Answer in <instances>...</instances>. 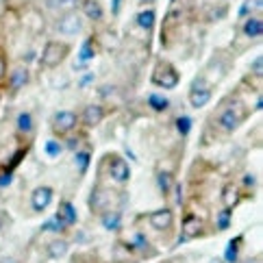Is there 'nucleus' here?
Segmentation results:
<instances>
[{
    "instance_id": "1",
    "label": "nucleus",
    "mask_w": 263,
    "mask_h": 263,
    "mask_svg": "<svg viewBox=\"0 0 263 263\" xmlns=\"http://www.w3.org/2000/svg\"><path fill=\"white\" fill-rule=\"evenodd\" d=\"M246 111L241 109L239 102H235V105H224L220 111H215L213 114V120H215V126H218V130H222V133H235L239 126H241V122L246 120Z\"/></svg>"
},
{
    "instance_id": "5",
    "label": "nucleus",
    "mask_w": 263,
    "mask_h": 263,
    "mask_svg": "<svg viewBox=\"0 0 263 263\" xmlns=\"http://www.w3.org/2000/svg\"><path fill=\"white\" fill-rule=\"evenodd\" d=\"M202 235H206V231H204V218L187 209L185 215H183V222H181V239H178V241H181V243L194 241V239L202 237Z\"/></svg>"
},
{
    "instance_id": "11",
    "label": "nucleus",
    "mask_w": 263,
    "mask_h": 263,
    "mask_svg": "<svg viewBox=\"0 0 263 263\" xmlns=\"http://www.w3.org/2000/svg\"><path fill=\"white\" fill-rule=\"evenodd\" d=\"M54 198V190L50 185H40V187H35L33 194H31V206H33V211L35 213H44L46 209L50 206Z\"/></svg>"
},
{
    "instance_id": "10",
    "label": "nucleus",
    "mask_w": 263,
    "mask_h": 263,
    "mask_svg": "<svg viewBox=\"0 0 263 263\" xmlns=\"http://www.w3.org/2000/svg\"><path fill=\"white\" fill-rule=\"evenodd\" d=\"M111 204H114V200H111V192L105 190L102 185H93V192L89 196V209H91V213H96V215L105 213L109 209H114Z\"/></svg>"
},
{
    "instance_id": "15",
    "label": "nucleus",
    "mask_w": 263,
    "mask_h": 263,
    "mask_svg": "<svg viewBox=\"0 0 263 263\" xmlns=\"http://www.w3.org/2000/svg\"><path fill=\"white\" fill-rule=\"evenodd\" d=\"M128 250L130 252H139L144 259H150V257H157V250H155V246L148 241V237L144 233H135L133 235V239H130V243H128Z\"/></svg>"
},
{
    "instance_id": "29",
    "label": "nucleus",
    "mask_w": 263,
    "mask_h": 263,
    "mask_svg": "<svg viewBox=\"0 0 263 263\" xmlns=\"http://www.w3.org/2000/svg\"><path fill=\"white\" fill-rule=\"evenodd\" d=\"M15 124H17V133L20 135H31L33 133V116L29 114V111H22L20 116H17L15 120Z\"/></svg>"
},
{
    "instance_id": "23",
    "label": "nucleus",
    "mask_w": 263,
    "mask_h": 263,
    "mask_svg": "<svg viewBox=\"0 0 263 263\" xmlns=\"http://www.w3.org/2000/svg\"><path fill=\"white\" fill-rule=\"evenodd\" d=\"M68 250H70V241L68 239H61V237L52 239L48 243V248H46V252H48L50 259H61V257L68 255Z\"/></svg>"
},
{
    "instance_id": "17",
    "label": "nucleus",
    "mask_w": 263,
    "mask_h": 263,
    "mask_svg": "<svg viewBox=\"0 0 263 263\" xmlns=\"http://www.w3.org/2000/svg\"><path fill=\"white\" fill-rule=\"evenodd\" d=\"M96 37H87L85 42H83V46H81V50H79V63L74 65L77 70H87V63L96 57Z\"/></svg>"
},
{
    "instance_id": "12",
    "label": "nucleus",
    "mask_w": 263,
    "mask_h": 263,
    "mask_svg": "<svg viewBox=\"0 0 263 263\" xmlns=\"http://www.w3.org/2000/svg\"><path fill=\"white\" fill-rule=\"evenodd\" d=\"M107 118V109L102 105H87L85 109H83V114L79 116V122H83L87 128H96L98 124H102V120Z\"/></svg>"
},
{
    "instance_id": "18",
    "label": "nucleus",
    "mask_w": 263,
    "mask_h": 263,
    "mask_svg": "<svg viewBox=\"0 0 263 263\" xmlns=\"http://www.w3.org/2000/svg\"><path fill=\"white\" fill-rule=\"evenodd\" d=\"M135 24H137V29H142L146 33H150L155 29V24H157V11H155V7H142L139 11L135 13Z\"/></svg>"
},
{
    "instance_id": "27",
    "label": "nucleus",
    "mask_w": 263,
    "mask_h": 263,
    "mask_svg": "<svg viewBox=\"0 0 263 263\" xmlns=\"http://www.w3.org/2000/svg\"><path fill=\"white\" fill-rule=\"evenodd\" d=\"M24 24H26V29L33 31V33H42L44 26H46L44 15L40 11H29V13H26L24 15Z\"/></svg>"
},
{
    "instance_id": "33",
    "label": "nucleus",
    "mask_w": 263,
    "mask_h": 263,
    "mask_svg": "<svg viewBox=\"0 0 263 263\" xmlns=\"http://www.w3.org/2000/svg\"><path fill=\"white\" fill-rule=\"evenodd\" d=\"M176 128H178V135L185 137L192 130V118L190 116H181V118L176 120Z\"/></svg>"
},
{
    "instance_id": "3",
    "label": "nucleus",
    "mask_w": 263,
    "mask_h": 263,
    "mask_svg": "<svg viewBox=\"0 0 263 263\" xmlns=\"http://www.w3.org/2000/svg\"><path fill=\"white\" fill-rule=\"evenodd\" d=\"M150 83H153L155 87H161V89L167 91V89L178 87V83H181V74H178V70L174 68L170 61L159 59L155 63L153 74H150Z\"/></svg>"
},
{
    "instance_id": "38",
    "label": "nucleus",
    "mask_w": 263,
    "mask_h": 263,
    "mask_svg": "<svg viewBox=\"0 0 263 263\" xmlns=\"http://www.w3.org/2000/svg\"><path fill=\"white\" fill-rule=\"evenodd\" d=\"M91 79H93V74H87L85 79H81V81H79V87H87L89 83H91Z\"/></svg>"
},
{
    "instance_id": "30",
    "label": "nucleus",
    "mask_w": 263,
    "mask_h": 263,
    "mask_svg": "<svg viewBox=\"0 0 263 263\" xmlns=\"http://www.w3.org/2000/svg\"><path fill=\"white\" fill-rule=\"evenodd\" d=\"M148 105L153 111H157V114H163V111L170 109V100H167L163 93H150L148 96Z\"/></svg>"
},
{
    "instance_id": "22",
    "label": "nucleus",
    "mask_w": 263,
    "mask_h": 263,
    "mask_svg": "<svg viewBox=\"0 0 263 263\" xmlns=\"http://www.w3.org/2000/svg\"><path fill=\"white\" fill-rule=\"evenodd\" d=\"M74 163H77V170H79V174L83 176L87 172V167H89V161H91V146L87 144L85 148H79V150H74Z\"/></svg>"
},
{
    "instance_id": "25",
    "label": "nucleus",
    "mask_w": 263,
    "mask_h": 263,
    "mask_svg": "<svg viewBox=\"0 0 263 263\" xmlns=\"http://www.w3.org/2000/svg\"><path fill=\"white\" fill-rule=\"evenodd\" d=\"M241 243H243V237H241V235L229 241L227 250H224V263H237V259H239V250H241Z\"/></svg>"
},
{
    "instance_id": "31",
    "label": "nucleus",
    "mask_w": 263,
    "mask_h": 263,
    "mask_svg": "<svg viewBox=\"0 0 263 263\" xmlns=\"http://www.w3.org/2000/svg\"><path fill=\"white\" fill-rule=\"evenodd\" d=\"M231 220H233V209H224L218 213V218H215V231H227L231 227Z\"/></svg>"
},
{
    "instance_id": "28",
    "label": "nucleus",
    "mask_w": 263,
    "mask_h": 263,
    "mask_svg": "<svg viewBox=\"0 0 263 263\" xmlns=\"http://www.w3.org/2000/svg\"><path fill=\"white\" fill-rule=\"evenodd\" d=\"M157 183L159 190H161L163 196L170 194V190L174 187V170H159L157 172Z\"/></svg>"
},
{
    "instance_id": "26",
    "label": "nucleus",
    "mask_w": 263,
    "mask_h": 263,
    "mask_svg": "<svg viewBox=\"0 0 263 263\" xmlns=\"http://www.w3.org/2000/svg\"><path fill=\"white\" fill-rule=\"evenodd\" d=\"M48 7L54 9L57 13H70V11H79L81 0H48Z\"/></svg>"
},
{
    "instance_id": "19",
    "label": "nucleus",
    "mask_w": 263,
    "mask_h": 263,
    "mask_svg": "<svg viewBox=\"0 0 263 263\" xmlns=\"http://www.w3.org/2000/svg\"><path fill=\"white\" fill-rule=\"evenodd\" d=\"M81 13L85 15L89 22H102L105 9H102L100 0H81Z\"/></svg>"
},
{
    "instance_id": "2",
    "label": "nucleus",
    "mask_w": 263,
    "mask_h": 263,
    "mask_svg": "<svg viewBox=\"0 0 263 263\" xmlns=\"http://www.w3.org/2000/svg\"><path fill=\"white\" fill-rule=\"evenodd\" d=\"M72 52V46L68 42H61V40H48L44 44V50L40 54V63L42 68L46 70H54L70 57Z\"/></svg>"
},
{
    "instance_id": "24",
    "label": "nucleus",
    "mask_w": 263,
    "mask_h": 263,
    "mask_svg": "<svg viewBox=\"0 0 263 263\" xmlns=\"http://www.w3.org/2000/svg\"><path fill=\"white\" fill-rule=\"evenodd\" d=\"M261 9H263V0H243L241 7H239V11H237V17L239 20H246V17H250L252 13H261Z\"/></svg>"
},
{
    "instance_id": "20",
    "label": "nucleus",
    "mask_w": 263,
    "mask_h": 263,
    "mask_svg": "<svg viewBox=\"0 0 263 263\" xmlns=\"http://www.w3.org/2000/svg\"><path fill=\"white\" fill-rule=\"evenodd\" d=\"M211 98H213V89L211 87H190V105L194 109L206 107Z\"/></svg>"
},
{
    "instance_id": "32",
    "label": "nucleus",
    "mask_w": 263,
    "mask_h": 263,
    "mask_svg": "<svg viewBox=\"0 0 263 263\" xmlns=\"http://www.w3.org/2000/svg\"><path fill=\"white\" fill-rule=\"evenodd\" d=\"M44 148H46V155H48L50 159H54V157H59V155H61L63 144L57 142V139H48V142L44 144Z\"/></svg>"
},
{
    "instance_id": "37",
    "label": "nucleus",
    "mask_w": 263,
    "mask_h": 263,
    "mask_svg": "<svg viewBox=\"0 0 263 263\" xmlns=\"http://www.w3.org/2000/svg\"><path fill=\"white\" fill-rule=\"evenodd\" d=\"M122 3H124V0H111V13L118 15L120 9H122Z\"/></svg>"
},
{
    "instance_id": "36",
    "label": "nucleus",
    "mask_w": 263,
    "mask_h": 263,
    "mask_svg": "<svg viewBox=\"0 0 263 263\" xmlns=\"http://www.w3.org/2000/svg\"><path fill=\"white\" fill-rule=\"evenodd\" d=\"M42 231H54V233H61V231H65V229L61 227V224H59L57 220L52 218V220H48V222L44 224V227H42Z\"/></svg>"
},
{
    "instance_id": "39",
    "label": "nucleus",
    "mask_w": 263,
    "mask_h": 263,
    "mask_svg": "<svg viewBox=\"0 0 263 263\" xmlns=\"http://www.w3.org/2000/svg\"><path fill=\"white\" fill-rule=\"evenodd\" d=\"M155 3L157 0H139V5L142 7H155Z\"/></svg>"
},
{
    "instance_id": "21",
    "label": "nucleus",
    "mask_w": 263,
    "mask_h": 263,
    "mask_svg": "<svg viewBox=\"0 0 263 263\" xmlns=\"http://www.w3.org/2000/svg\"><path fill=\"white\" fill-rule=\"evenodd\" d=\"M100 222L107 231H120L122 229V215L118 209H109L105 213H100Z\"/></svg>"
},
{
    "instance_id": "6",
    "label": "nucleus",
    "mask_w": 263,
    "mask_h": 263,
    "mask_svg": "<svg viewBox=\"0 0 263 263\" xmlns=\"http://www.w3.org/2000/svg\"><path fill=\"white\" fill-rule=\"evenodd\" d=\"M102 163L109 165L107 167V174H109V178L114 183L126 185L130 181V165H128V161H126L124 157H120L118 153H111V155H107L105 159H102Z\"/></svg>"
},
{
    "instance_id": "16",
    "label": "nucleus",
    "mask_w": 263,
    "mask_h": 263,
    "mask_svg": "<svg viewBox=\"0 0 263 263\" xmlns=\"http://www.w3.org/2000/svg\"><path fill=\"white\" fill-rule=\"evenodd\" d=\"M241 187L235 183V181H229L227 185L222 187V194H220V198H222V204H224V209H235V206L239 204L241 200Z\"/></svg>"
},
{
    "instance_id": "14",
    "label": "nucleus",
    "mask_w": 263,
    "mask_h": 263,
    "mask_svg": "<svg viewBox=\"0 0 263 263\" xmlns=\"http://www.w3.org/2000/svg\"><path fill=\"white\" fill-rule=\"evenodd\" d=\"M54 220H57L63 229H70V227H74V224L79 222V213H77V209H74V204L70 200H61Z\"/></svg>"
},
{
    "instance_id": "40",
    "label": "nucleus",
    "mask_w": 263,
    "mask_h": 263,
    "mask_svg": "<svg viewBox=\"0 0 263 263\" xmlns=\"http://www.w3.org/2000/svg\"><path fill=\"white\" fill-rule=\"evenodd\" d=\"M209 263H224V259H218V257H215V259H211Z\"/></svg>"
},
{
    "instance_id": "41",
    "label": "nucleus",
    "mask_w": 263,
    "mask_h": 263,
    "mask_svg": "<svg viewBox=\"0 0 263 263\" xmlns=\"http://www.w3.org/2000/svg\"><path fill=\"white\" fill-rule=\"evenodd\" d=\"M161 263H174V261H172V259H167V261H161Z\"/></svg>"
},
{
    "instance_id": "9",
    "label": "nucleus",
    "mask_w": 263,
    "mask_h": 263,
    "mask_svg": "<svg viewBox=\"0 0 263 263\" xmlns=\"http://www.w3.org/2000/svg\"><path fill=\"white\" fill-rule=\"evenodd\" d=\"M83 31V17L79 11H70V13H61V17L57 20V33L65 35V37H72V35H79Z\"/></svg>"
},
{
    "instance_id": "7",
    "label": "nucleus",
    "mask_w": 263,
    "mask_h": 263,
    "mask_svg": "<svg viewBox=\"0 0 263 263\" xmlns=\"http://www.w3.org/2000/svg\"><path fill=\"white\" fill-rule=\"evenodd\" d=\"M148 224L159 233H170L174 227V211L170 206H163V209H157V211H150L146 215Z\"/></svg>"
},
{
    "instance_id": "4",
    "label": "nucleus",
    "mask_w": 263,
    "mask_h": 263,
    "mask_svg": "<svg viewBox=\"0 0 263 263\" xmlns=\"http://www.w3.org/2000/svg\"><path fill=\"white\" fill-rule=\"evenodd\" d=\"M79 126V114L77 111H70V109H61V111H54L52 118H50V130L57 139L68 137L70 133H74Z\"/></svg>"
},
{
    "instance_id": "8",
    "label": "nucleus",
    "mask_w": 263,
    "mask_h": 263,
    "mask_svg": "<svg viewBox=\"0 0 263 263\" xmlns=\"http://www.w3.org/2000/svg\"><path fill=\"white\" fill-rule=\"evenodd\" d=\"M7 85H9V91L11 93H17L20 89H24L26 85H29V81H31V72L29 68H26L24 63H15L11 70L7 72Z\"/></svg>"
},
{
    "instance_id": "13",
    "label": "nucleus",
    "mask_w": 263,
    "mask_h": 263,
    "mask_svg": "<svg viewBox=\"0 0 263 263\" xmlns=\"http://www.w3.org/2000/svg\"><path fill=\"white\" fill-rule=\"evenodd\" d=\"M241 35L246 37V40H250V42L261 40V37H263V17H261V13L250 15V17H246V20H243V24H241Z\"/></svg>"
},
{
    "instance_id": "35",
    "label": "nucleus",
    "mask_w": 263,
    "mask_h": 263,
    "mask_svg": "<svg viewBox=\"0 0 263 263\" xmlns=\"http://www.w3.org/2000/svg\"><path fill=\"white\" fill-rule=\"evenodd\" d=\"M7 72H9L7 54H5V50H3V48H0V83H5V79H7Z\"/></svg>"
},
{
    "instance_id": "34",
    "label": "nucleus",
    "mask_w": 263,
    "mask_h": 263,
    "mask_svg": "<svg viewBox=\"0 0 263 263\" xmlns=\"http://www.w3.org/2000/svg\"><path fill=\"white\" fill-rule=\"evenodd\" d=\"M250 74H255V79L263 77V57H261V54H257L255 61L250 63Z\"/></svg>"
}]
</instances>
